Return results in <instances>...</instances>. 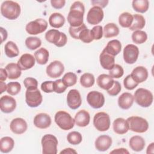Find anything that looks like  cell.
Segmentation results:
<instances>
[{"label":"cell","instance_id":"cell-1","mask_svg":"<svg viewBox=\"0 0 154 154\" xmlns=\"http://www.w3.org/2000/svg\"><path fill=\"white\" fill-rule=\"evenodd\" d=\"M85 7L80 1L74 2L70 8L67 16V21L70 26L78 27L83 23Z\"/></svg>","mask_w":154,"mask_h":154},{"label":"cell","instance_id":"cell-2","mask_svg":"<svg viewBox=\"0 0 154 154\" xmlns=\"http://www.w3.org/2000/svg\"><path fill=\"white\" fill-rule=\"evenodd\" d=\"M20 11V5L13 1H5L1 5V14L10 20L16 19L19 16Z\"/></svg>","mask_w":154,"mask_h":154},{"label":"cell","instance_id":"cell-3","mask_svg":"<svg viewBox=\"0 0 154 154\" xmlns=\"http://www.w3.org/2000/svg\"><path fill=\"white\" fill-rule=\"evenodd\" d=\"M134 99L140 106L147 108L152 104L153 96L152 92L149 90L144 88H139L134 93Z\"/></svg>","mask_w":154,"mask_h":154},{"label":"cell","instance_id":"cell-4","mask_svg":"<svg viewBox=\"0 0 154 154\" xmlns=\"http://www.w3.org/2000/svg\"><path fill=\"white\" fill-rule=\"evenodd\" d=\"M54 120L58 126L63 130L67 131L72 129L75 125V120L70 114L64 111H58L56 112Z\"/></svg>","mask_w":154,"mask_h":154},{"label":"cell","instance_id":"cell-5","mask_svg":"<svg viewBox=\"0 0 154 154\" xmlns=\"http://www.w3.org/2000/svg\"><path fill=\"white\" fill-rule=\"evenodd\" d=\"M128 123L129 129L137 133H144L146 132L149 128V123L147 121L139 116H131L126 119Z\"/></svg>","mask_w":154,"mask_h":154},{"label":"cell","instance_id":"cell-6","mask_svg":"<svg viewBox=\"0 0 154 154\" xmlns=\"http://www.w3.org/2000/svg\"><path fill=\"white\" fill-rule=\"evenodd\" d=\"M45 38L48 42L59 48L65 46L67 42L66 34L55 29L48 31L45 34Z\"/></svg>","mask_w":154,"mask_h":154},{"label":"cell","instance_id":"cell-7","mask_svg":"<svg viewBox=\"0 0 154 154\" xmlns=\"http://www.w3.org/2000/svg\"><path fill=\"white\" fill-rule=\"evenodd\" d=\"M43 154H56L57 153L58 140L52 134L45 135L41 141Z\"/></svg>","mask_w":154,"mask_h":154},{"label":"cell","instance_id":"cell-8","mask_svg":"<svg viewBox=\"0 0 154 154\" xmlns=\"http://www.w3.org/2000/svg\"><path fill=\"white\" fill-rule=\"evenodd\" d=\"M25 101L26 104L31 108L37 107L42 103L43 97L37 87L26 88Z\"/></svg>","mask_w":154,"mask_h":154},{"label":"cell","instance_id":"cell-9","mask_svg":"<svg viewBox=\"0 0 154 154\" xmlns=\"http://www.w3.org/2000/svg\"><path fill=\"white\" fill-rule=\"evenodd\" d=\"M109 116L105 112H99L96 113L93 118V125L95 128L101 132L106 131L110 127Z\"/></svg>","mask_w":154,"mask_h":154},{"label":"cell","instance_id":"cell-10","mask_svg":"<svg viewBox=\"0 0 154 154\" xmlns=\"http://www.w3.org/2000/svg\"><path fill=\"white\" fill-rule=\"evenodd\" d=\"M48 28V22L43 19H37L27 23L26 31L31 35H37L43 32Z\"/></svg>","mask_w":154,"mask_h":154},{"label":"cell","instance_id":"cell-11","mask_svg":"<svg viewBox=\"0 0 154 154\" xmlns=\"http://www.w3.org/2000/svg\"><path fill=\"white\" fill-rule=\"evenodd\" d=\"M123 55L125 63L129 64H132L138 59L139 55L138 48L133 44L127 45L123 49Z\"/></svg>","mask_w":154,"mask_h":154},{"label":"cell","instance_id":"cell-12","mask_svg":"<svg viewBox=\"0 0 154 154\" xmlns=\"http://www.w3.org/2000/svg\"><path fill=\"white\" fill-rule=\"evenodd\" d=\"M87 101L91 107L98 109L102 107L105 103L103 94L97 91H91L87 95Z\"/></svg>","mask_w":154,"mask_h":154},{"label":"cell","instance_id":"cell-13","mask_svg":"<svg viewBox=\"0 0 154 154\" xmlns=\"http://www.w3.org/2000/svg\"><path fill=\"white\" fill-rule=\"evenodd\" d=\"M103 16L104 13L102 8L98 7H93L88 11L87 21L90 25H97L102 21Z\"/></svg>","mask_w":154,"mask_h":154},{"label":"cell","instance_id":"cell-14","mask_svg":"<svg viewBox=\"0 0 154 154\" xmlns=\"http://www.w3.org/2000/svg\"><path fill=\"white\" fill-rule=\"evenodd\" d=\"M64 71L63 64L58 60L51 62L46 67V72L47 75L52 78L60 77Z\"/></svg>","mask_w":154,"mask_h":154},{"label":"cell","instance_id":"cell-15","mask_svg":"<svg viewBox=\"0 0 154 154\" xmlns=\"http://www.w3.org/2000/svg\"><path fill=\"white\" fill-rule=\"evenodd\" d=\"M16 107V100L11 96L4 95L0 99V109L1 111L6 114L11 113Z\"/></svg>","mask_w":154,"mask_h":154},{"label":"cell","instance_id":"cell-16","mask_svg":"<svg viewBox=\"0 0 154 154\" xmlns=\"http://www.w3.org/2000/svg\"><path fill=\"white\" fill-rule=\"evenodd\" d=\"M67 103L72 109H78L82 103V99L79 92L76 89L70 90L67 95Z\"/></svg>","mask_w":154,"mask_h":154},{"label":"cell","instance_id":"cell-17","mask_svg":"<svg viewBox=\"0 0 154 154\" xmlns=\"http://www.w3.org/2000/svg\"><path fill=\"white\" fill-rule=\"evenodd\" d=\"M28 125L26 121L20 117L13 119L10 125V130L16 134H22L27 129Z\"/></svg>","mask_w":154,"mask_h":154},{"label":"cell","instance_id":"cell-18","mask_svg":"<svg viewBox=\"0 0 154 154\" xmlns=\"http://www.w3.org/2000/svg\"><path fill=\"white\" fill-rule=\"evenodd\" d=\"M35 59L30 54H24L21 55L17 61V65L21 70H26L31 69L35 65Z\"/></svg>","mask_w":154,"mask_h":154},{"label":"cell","instance_id":"cell-19","mask_svg":"<svg viewBox=\"0 0 154 154\" xmlns=\"http://www.w3.org/2000/svg\"><path fill=\"white\" fill-rule=\"evenodd\" d=\"M34 125L39 129H46L51 125V118L49 114L44 112L37 114L34 118Z\"/></svg>","mask_w":154,"mask_h":154},{"label":"cell","instance_id":"cell-20","mask_svg":"<svg viewBox=\"0 0 154 154\" xmlns=\"http://www.w3.org/2000/svg\"><path fill=\"white\" fill-rule=\"evenodd\" d=\"M112 138L106 135H102L99 136L94 142V146L96 150L100 152H105L112 145Z\"/></svg>","mask_w":154,"mask_h":154},{"label":"cell","instance_id":"cell-21","mask_svg":"<svg viewBox=\"0 0 154 154\" xmlns=\"http://www.w3.org/2000/svg\"><path fill=\"white\" fill-rule=\"evenodd\" d=\"M99 61L101 66L105 70H111L116 64L114 57L108 54L104 49L99 55Z\"/></svg>","mask_w":154,"mask_h":154},{"label":"cell","instance_id":"cell-22","mask_svg":"<svg viewBox=\"0 0 154 154\" xmlns=\"http://www.w3.org/2000/svg\"><path fill=\"white\" fill-rule=\"evenodd\" d=\"M130 75L136 82L140 84L147 79L148 71L144 66H137L133 69Z\"/></svg>","mask_w":154,"mask_h":154},{"label":"cell","instance_id":"cell-23","mask_svg":"<svg viewBox=\"0 0 154 154\" xmlns=\"http://www.w3.org/2000/svg\"><path fill=\"white\" fill-rule=\"evenodd\" d=\"M112 128L114 132L119 135L125 134L129 130V125L126 120L122 117L117 118L114 120L112 123Z\"/></svg>","mask_w":154,"mask_h":154},{"label":"cell","instance_id":"cell-24","mask_svg":"<svg viewBox=\"0 0 154 154\" xmlns=\"http://www.w3.org/2000/svg\"><path fill=\"white\" fill-rule=\"evenodd\" d=\"M75 123L79 127L87 126L90 120V116L88 112L85 109L79 111L75 116Z\"/></svg>","mask_w":154,"mask_h":154},{"label":"cell","instance_id":"cell-25","mask_svg":"<svg viewBox=\"0 0 154 154\" xmlns=\"http://www.w3.org/2000/svg\"><path fill=\"white\" fill-rule=\"evenodd\" d=\"M134 102V96L128 92L122 93L118 98V105L123 109H129Z\"/></svg>","mask_w":154,"mask_h":154},{"label":"cell","instance_id":"cell-26","mask_svg":"<svg viewBox=\"0 0 154 154\" xmlns=\"http://www.w3.org/2000/svg\"><path fill=\"white\" fill-rule=\"evenodd\" d=\"M146 145L144 139L139 135L132 137L129 141V146L130 148L135 152L142 151Z\"/></svg>","mask_w":154,"mask_h":154},{"label":"cell","instance_id":"cell-27","mask_svg":"<svg viewBox=\"0 0 154 154\" xmlns=\"http://www.w3.org/2000/svg\"><path fill=\"white\" fill-rule=\"evenodd\" d=\"M96 82L100 88L108 91L113 85L114 80L109 75L101 74L97 77Z\"/></svg>","mask_w":154,"mask_h":154},{"label":"cell","instance_id":"cell-28","mask_svg":"<svg viewBox=\"0 0 154 154\" xmlns=\"http://www.w3.org/2000/svg\"><path fill=\"white\" fill-rule=\"evenodd\" d=\"M104 49L108 54L115 57L122 50V44L118 40H112L108 42Z\"/></svg>","mask_w":154,"mask_h":154},{"label":"cell","instance_id":"cell-29","mask_svg":"<svg viewBox=\"0 0 154 154\" xmlns=\"http://www.w3.org/2000/svg\"><path fill=\"white\" fill-rule=\"evenodd\" d=\"M7 74L8 78L10 79H16L19 78L21 74V69L18 66L17 64L14 63H8L5 67Z\"/></svg>","mask_w":154,"mask_h":154},{"label":"cell","instance_id":"cell-30","mask_svg":"<svg viewBox=\"0 0 154 154\" xmlns=\"http://www.w3.org/2000/svg\"><path fill=\"white\" fill-rule=\"evenodd\" d=\"M65 23V18L60 13H54L51 14L49 18V25L55 28L62 27Z\"/></svg>","mask_w":154,"mask_h":154},{"label":"cell","instance_id":"cell-31","mask_svg":"<svg viewBox=\"0 0 154 154\" xmlns=\"http://www.w3.org/2000/svg\"><path fill=\"white\" fill-rule=\"evenodd\" d=\"M119 34V28L114 23H108L103 29V35L105 38H111L117 36Z\"/></svg>","mask_w":154,"mask_h":154},{"label":"cell","instance_id":"cell-32","mask_svg":"<svg viewBox=\"0 0 154 154\" xmlns=\"http://www.w3.org/2000/svg\"><path fill=\"white\" fill-rule=\"evenodd\" d=\"M49 54L48 51L44 48H41L34 52L35 61L40 65H45L47 63L49 60Z\"/></svg>","mask_w":154,"mask_h":154},{"label":"cell","instance_id":"cell-33","mask_svg":"<svg viewBox=\"0 0 154 154\" xmlns=\"http://www.w3.org/2000/svg\"><path fill=\"white\" fill-rule=\"evenodd\" d=\"M14 146V140L10 137H4L1 139L0 150L2 153H9Z\"/></svg>","mask_w":154,"mask_h":154},{"label":"cell","instance_id":"cell-34","mask_svg":"<svg viewBox=\"0 0 154 154\" xmlns=\"http://www.w3.org/2000/svg\"><path fill=\"white\" fill-rule=\"evenodd\" d=\"M146 24V20L144 17L139 14H135L133 16V22L132 25L129 28L131 31L141 30L143 29Z\"/></svg>","mask_w":154,"mask_h":154},{"label":"cell","instance_id":"cell-35","mask_svg":"<svg viewBox=\"0 0 154 154\" xmlns=\"http://www.w3.org/2000/svg\"><path fill=\"white\" fill-rule=\"evenodd\" d=\"M4 51L5 55L9 58H14L18 56L19 50L16 44L12 42L8 41L4 46Z\"/></svg>","mask_w":154,"mask_h":154},{"label":"cell","instance_id":"cell-36","mask_svg":"<svg viewBox=\"0 0 154 154\" xmlns=\"http://www.w3.org/2000/svg\"><path fill=\"white\" fill-rule=\"evenodd\" d=\"M132 6L135 11L144 13L149 9V2L147 0H134Z\"/></svg>","mask_w":154,"mask_h":154},{"label":"cell","instance_id":"cell-37","mask_svg":"<svg viewBox=\"0 0 154 154\" xmlns=\"http://www.w3.org/2000/svg\"><path fill=\"white\" fill-rule=\"evenodd\" d=\"M133 22V15L128 12L122 13L119 17V23L123 28H129Z\"/></svg>","mask_w":154,"mask_h":154},{"label":"cell","instance_id":"cell-38","mask_svg":"<svg viewBox=\"0 0 154 154\" xmlns=\"http://www.w3.org/2000/svg\"><path fill=\"white\" fill-rule=\"evenodd\" d=\"M95 82L94 76L90 73H85L80 77V84L85 88L92 87Z\"/></svg>","mask_w":154,"mask_h":154},{"label":"cell","instance_id":"cell-39","mask_svg":"<svg viewBox=\"0 0 154 154\" xmlns=\"http://www.w3.org/2000/svg\"><path fill=\"white\" fill-rule=\"evenodd\" d=\"M147 39V33L141 30H136L132 34V40L135 44H143Z\"/></svg>","mask_w":154,"mask_h":154},{"label":"cell","instance_id":"cell-40","mask_svg":"<svg viewBox=\"0 0 154 154\" xmlns=\"http://www.w3.org/2000/svg\"><path fill=\"white\" fill-rule=\"evenodd\" d=\"M25 43L27 48L34 51L41 46L42 41L37 37H29L26 38Z\"/></svg>","mask_w":154,"mask_h":154},{"label":"cell","instance_id":"cell-41","mask_svg":"<svg viewBox=\"0 0 154 154\" xmlns=\"http://www.w3.org/2000/svg\"><path fill=\"white\" fill-rule=\"evenodd\" d=\"M67 140L70 144L72 145H78L82 142V137L79 132L72 131L68 134Z\"/></svg>","mask_w":154,"mask_h":154},{"label":"cell","instance_id":"cell-42","mask_svg":"<svg viewBox=\"0 0 154 154\" xmlns=\"http://www.w3.org/2000/svg\"><path fill=\"white\" fill-rule=\"evenodd\" d=\"M77 79L78 78L75 73L71 72L65 73L62 78L63 82L67 87L75 85L77 82Z\"/></svg>","mask_w":154,"mask_h":154},{"label":"cell","instance_id":"cell-43","mask_svg":"<svg viewBox=\"0 0 154 154\" xmlns=\"http://www.w3.org/2000/svg\"><path fill=\"white\" fill-rule=\"evenodd\" d=\"M7 85V91L11 96H15L20 91L21 85L18 82H10Z\"/></svg>","mask_w":154,"mask_h":154},{"label":"cell","instance_id":"cell-44","mask_svg":"<svg viewBox=\"0 0 154 154\" xmlns=\"http://www.w3.org/2000/svg\"><path fill=\"white\" fill-rule=\"evenodd\" d=\"M79 40L82 41L85 43H89L93 42L94 40L92 37V35L90 32V30L87 28V27L85 28L81 32L79 37Z\"/></svg>","mask_w":154,"mask_h":154},{"label":"cell","instance_id":"cell-45","mask_svg":"<svg viewBox=\"0 0 154 154\" xmlns=\"http://www.w3.org/2000/svg\"><path fill=\"white\" fill-rule=\"evenodd\" d=\"M123 74L124 70L119 64H115L114 67L109 70V75L112 78H120Z\"/></svg>","mask_w":154,"mask_h":154},{"label":"cell","instance_id":"cell-46","mask_svg":"<svg viewBox=\"0 0 154 154\" xmlns=\"http://www.w3.org/2000/svg\"><path fill=\"white\" fill-rule=\"evenodd\" d=\"M87 26H86L85 24L84 23L81 26H78V27L70 26L69 28V32L72 38H73L75 39L79 40L78 37H79V35L81 32L82 31V30L83 29H84Z\"/></svg>","mask_w":154,"mask_h":154},{"label":"cell","instance_id":"cell-47","mask_svg":"<svg viewBox=\"0 0 154 154\" xmlns=\"http://www.w3.org/2000/svg\"><path fill=\"white\" fill-rule=\"evenodd\" d=\"M123 85L125 88L127 90H132L137 87L138 84L132 79L131 75H128L123 80Z\"/></svg>","mask_w":154,"mask_h":154},{"label":"cell","instance_id":"cell-48","mask_svg":"<svg viewBox=\"0 0 154 154\" xmlns=\"http://www.w3.org/2000/svg\"><path fill=\"white\" fill-rule=\"evenodd\" d=\"M93 40H99L103 37V28L100 25H96L90 30Z\"/></svg>","mask_w":154,"mask_h":154},{"label":"cell","instance_id":"cell-49","mask_svg":"<svg viewBox=\"0 0 154 154\" xmlns=\"http://www.w3.org/2000/svg\"><path fill=\"white\" fill-rule=\"evenodd\" d=\"M54 92L60 94L64 93L67 89V87L64 84L62 79H57L54 81Z\"/></svg>","mask_w":154,"mask_h":154},{"label":"cell","instance_id":"cell-50","mask_svg":"<svg viewBox=\"0 0 154 154\" xmlns=\"http://www.w3.org/2000/svg\"><path fill=\"white\" fill-rule=\"evenodd\" d=\"M41 89L43 92L46 93L54 92V81H46L42 82L41 84Z\"/></svg>","mask_w":154,"mask_h":154},{"label":"cell","instance_id":"cell-51","mask_svg":"<svg viewBox=\"0 0 154 154\" xmlns=\"http://www.w3.org/2000/svg\"><path fill=\"white\" fill-rule=\"evenodd\" d=\"M122 87L120 82L117 81H114L113 85L111 87V88L107 91L109 95L111 96H117L120 91H121Z\"/></svg>","mask_w":154,"mask_h":154},{"label":"cell","instance_id":"cell-52","mask_svg":"<svg viewBox=\"0 0 154 154\" xmlns=\"http://www.w3.org/2000/svg\"><path fill=\"white\" fill-rule=\"evenodd\" d=\"M23 84L26 88L37 87H38V81L36 79L31 77L26 78L23 81Z\"/></svg>","mask_w":154,"mask_h":154},{"label":"cell","instance_id":"cell-53","mask_svg":"<svg viewBox=\"0 0 154 154\" xmlns=\"http://www.w3.org/2000/svg\"><path fill=\"white\" fill-rule=\"evenodd\" d=\"M108 1L107 0H92L91 1V4L93 7H98L101 8H105L108 4Z\"/></svg>","mask_w":154,"mask_h":154},{"label":"cell","instance_id":"cell-54","mask_svg":"<svg viewBox=\"0 0 154 154\" xmlns=\"http://www.w3.org/2000/svg\"><path fill=\"white\" fill-rule=\"evenodd\" d=\"M66 3L64 0H51V4L53 8L55 9H61L62 8Z\"/></svg>","mask_w":154,"mask_h":154},{"label":"cell","instance_id":"cell-55","mask_svg":"<svg viewBox=\"0 0 154 154\" xmlns=\"http://www.w3.org/2000/svg\"><path fill=\"white\" fill-rule=\"evenodd\" d=\"M8 78V74L5 69H0V81H4Z\"/></svg>","mask_w":154,"mask_h":154},{"label":"cell","instance_id":"cell-56","mask_svg":"<svg viewBox=\"0 0 154 154\" xmlns=\"http://www.w3.org/2000/svg\"><path fill=\"white\" fill-rule=\"evenodd\" d=\"M0 29H1V43H2L5 40H6L8 34H7V30L4 28L1 27Z\"/></svg>","mask_w":154,"mask_h":154},{"label":"cell","instance_id":"cell-57","mask_svg":"<svg viewBox=\"0 0 154 154\" xmlns=\"http://www.w3.org/2000/svg\"><path fill=\"white\" fill-rule=\"evenodd\" d=\"M129 152L125 148H119L116 149L110 152V153H129Z\"/></svg>","mask_w":154,"mask_h":154},{"label":"cell","instance_id":"cell-58","mask_svg":"<svg viewBox=\"0 0 154 154\" xmlns=\"http://www.w3.org/2000/svg\"><path fill=\"white\" fill-rule=\"evenodd\" d=\"M60 153V154H62V153H70V154H72V153H77V152L75 149H73L72 148L69 147V148L64 149V150L61 151Z\"/></svg>","mask_w":154,"mask_h":154},{"label":"cell","instance_id":"cell-59","mask_svg":"<svg viewBox=\"0 0 154 154\" xmlns=\"http://www.w3.org/2000/svg\"><path fill=\"white\" fill-rule=\"evenodd\" d=\"M154 153V143H152L147 146L146 153L149 154V153Z\"/></svg>","mask_w":154,"mask_h":154},{"label":"cell","instance_id":"cell-60","mask_svg":"<svg viewBox=\"0 0 154 154\" xmlns=\"http://www.w3.org/2000/svg\"><path fill=\"white\" fill-rule=\"evenodd\" d=\"M0 85H1V92L0 93L2 94L3 92L5 91L7 89V85L4 81H0Z\"/></svg>","mask_w":154,"mask_h":154}]
</instances>
